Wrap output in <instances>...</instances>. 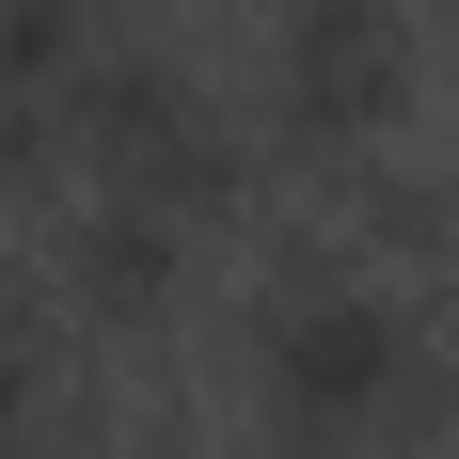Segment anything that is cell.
Segmentation results:
<instances>
[{
  "label": "cell",
  "mask_w": 459,
  "mask_h": 459,
  "mask_svg": "<svg viewBox=\"0 0 459 459\" xmlns=\"http://www.w3.org/2000/svg\"><path fill=\"white\" fill-rule=\"evenodd\" d=\"M80 190V127H64V80L0 95V206H64Z\"/></svg>",
  "instance_id": "cell-7"
},
{
  "label": "cell",
  "mask_w": 459,
  "mask_h": 459,
  "mask_svg": "<svg viewBox=\"0 0 459 459\" xmlns=\"http://www.w3.org/2000/svg\"><path fill=\"white\" fill-rule=\"evenodd\" d=\"M238 349H254V428H270V459L428 444V349H444V333H428L349 238H301V254L254 285V333H238Z\"/></svg>",
  "instance_id": "cell-1"
},
{
  "label": "cell",
  "mask_w": 459,
  "mask_h": 459,
  "mask_svg": "<svg viewBox=\"0 0 459 459\" xmlns=\"http://www.w3.org/2000/svg\"><path fill=\"white\" fill-rule=\"evenodd\" d=\"M64 127H80V175L95 190H143V206H175L190 238H222L238 206H254V175H270V143L238 127L222 95L190 80L175 48H80V80H64Z\"/></svg>",
  "instance_id": "cell-2"
},
{
  "label": "cell",
  "mask_w": 459,
  "mask_h": 459,
  "mask_svg": "<svg viewBox=\"0 0 459 459\" xmlns=\"http://www.w3.org/2000/svg\"><path fill=\"white\" fill-rule=\"evenodd\" d=\"M190 254H206V238H190L175 206H143V190H80V206L48 222V285H64L80 333H175L190 317Z\"/></svg>",
  "instance_id": "cell-4"
},
{
  "label": "cell",
  "mask_w": 459,
  "mask_h": 459,
  "mask_svg": "<svg viewBox=\"0 0 459 459\" xmlns=\"http://www.w3.org/2000/svg\"><path fill=\"white\" fill-rule=\"evenodd\" d=\"M64 349H80L64 285L32 254H0V428H64Z\"/></svg>",
  "instance_id": "cell-6"
},
{
  "label": "cell",
  "mask_w": 459,
  "mask_h": 459,
  "mask_svg": "<svg viewBox=\"0 0 459 459\" xmlns=\"http://www.w3.org/2000/svg\"><path fill=\"white\" fill-rule=\"evenodd\" d=\"M333 206H349V254H365V270H428V254H459V190L412 175V159H349Z\"/></svg>",
  "instance_id": "cell-5"
},
{
  "label": "cell",
  "mask_w": 459,
  "mask_h": 459,
  "mask_svg": "<svg viewBox=\"0 0 459 459\" xmlns=\"http://www.w3.org/2000/svg\"><path fill=\"white\" fill-rule=\"evenodd\" d=\"M412 127V0H285L270 32V159L349 175Z\"/></svg>",
  "instance_id": "cell-3"
}]
</instances>
